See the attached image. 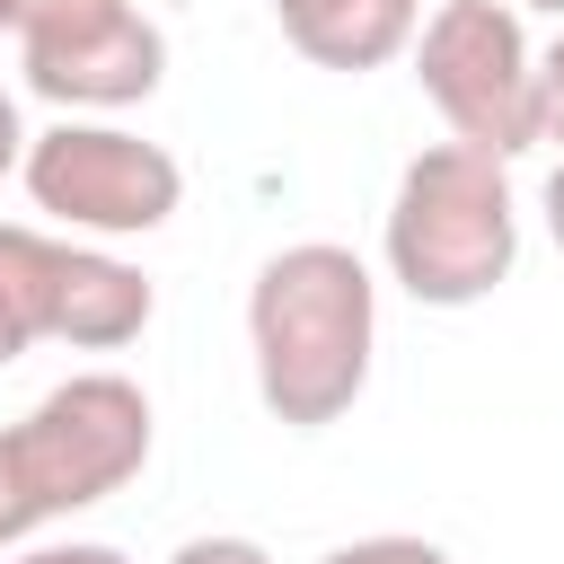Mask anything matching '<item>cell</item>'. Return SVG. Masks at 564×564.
Here are the masks:
<instances>
[{"instance_id":"cell-1","label":"cell","mask_w":564,"mask_h":564,"mask_svg":"<svg viewBox=\"0 0 564 564\" xmlns=\"http://www.w3.org/2000/svg\"><path fill=\"white\" fill-rule=\"evenodd\" d=\"M247 352H256V397L282 432H326L361 405L370 352H379V282L352 247L300 238L264 256L247 291Z\"/></svg>"},{"instance_id":"cell-2","label":"cell","mask_w":564,"mask_h":564,"mask_svg":"<svg viewBox=\"0 0 564 564\" xmlns=\"http://www.w3.org/2000/svg\"><path fill=\"white\" fill-rule=\"evenodd\" d=\"M520 264V194L511 159L476 141H432L405 159L388 194V273L423 308H476Z\"/></svg>"},{"instance_id":"cell-3","label":"cell","mask_w":564,"mask_h":564,"mask_svg":"<svg viewBox=\"0 0 564 564\" xmlns=\"http://www.w3.org/2000/svg\"><path fill=\"white\" fill-rule=\"evenodd\" d=\"M150 467V397L123 370H79L44 388L0 432V546H26L44 520L123 494Z\"/></svg>"},{"instance_id":"cell-4","label":"cell","mask_w":564,"mask_h":564,"mask_svg":"<svg viewBox=\"0 0 564 564\" xmlns=\"http://www.w3.org/2000/svg\"><path fill=\"white\" fill-rule=\"evenodd\" d=\"M414 79L441 106L449 141L520 159L538 141V53L511 0H441L414 26Z\"/></svg>"},{"instance_id":"cell-5","label":"cell","mask_w":564,"mask_h":564,"mask_svg":"<svg viewBox=\"0 0 564 564\" xmlns=\"http://www.w3.org/2000/svg\"><path fill=\"white\" fill-rule=\"evenodd\" d=\"M18 176H26L35 212H53L62 229H88V238H150L185 203V167L159 141L123 132V123H70V115L26 141Z\"/></svg>"},{"instance_id":"cell-6","label":"cell","mask_w":564,"mask_h":564,"mask_svg":"<svg viewBox=\"0 0 564 564\" xmlns=\"http://www.w3.org/2000/svg\"><path fill=\"white\" fill-rule=\"evenodd\" d=\"M0 308L18 317L26 344H70V352H123L159 291L141 282V264L106 256V247H79V238H44V229H18L0 220Z\"/></svg>"},{"instance_id":"cell-7","label":"cell","mask_w":564,"mask_h":564,"mask_svg":"<svg viewBox=\"0 0 564 564\" xmlns=\"http://www.w3.org/2000/svg\"><path fill=\"white\" fill-rule=\"evenodd\" d=\"M18 70L53 106H141L167 79V35L141 0H18Z\"/></svg>"},{"instance_id":"cell-8","label":"cell","mask_w":564,"mask_h":564,"mask_svg":"<svg viewBox=\"0 0 564 564\" xmlns=\"http://www.w3.org/2000/svg\"><path fill=\"white\" fill-rule=\"evenodd\" d=\"M291 53H308L317 70H379L397 53H414L423 0H273Z\"/></svg>"},{"instance_id":"cell-9","label":"cell","mask_w":564,"mask_h":564,"mask_svg":"<svg viewBox=\"0 0 564 564\" xmlns=\"http://www.w3.org/2000/svg\"><path fill=\"white\" fill-rule=\"evenodd\" d=\"M317 564H449V555H441L432 538H397V529H388V538H352V546H326Z\"/></svg>"},{"instance_id":"cell-10","label":"cell","mask_w":564,"mask_h":564,"mask_svg":"<svg viewBox=\"0 0 564 564\" xmlns=\"http://www.w3.org/2000/svg\"><path fill=\"white\" fill-rule=\"evenodd\" d=\"M538 141L564 150V35L538 53Z\"/></svg>"},{"instance_id":"cell-11","label":"cell","mask_w":564,"mask_h":564,"mask_svg":"<svg viewBox=\"0 0 564 564\" xmlns=\"http://www.w3.org/2000/svg\"><path fill=\"white\" fill-rule=\"evenodd\" d=\"M167 564H273V555H264L256 538H185Z\"/></svg>"},{"instance_id":"cell-12","label":"cell","mask_w":564,"mask_h":564,"mask_svg":"<svg viewBox=\"0 0 564 564\" xmlns=\"http://www.w3.org/2000/svg\"><path fill=\"white\" fill-rule=\"evenodd\" d=\"M18 564H132L123 546H97V538H70V546H26Z\"/></svg>"},{"instance_id":"cell-13","label":"cell","mask_w":564,"mask_h":564,"mask_svg":"<svg viewBox=\"0 0 564 564\" xmlns=\"http://www.w3.org/2000/svg\"><path fill=\"white\" fill-rule=\"evenodd\" d=\"M26 141H35V132L18 123V97L0 88V176H9V167H26Z\"/></svg>"},{"instance_id":"cell-14","label":"cell","mask_w":564,"mask_h":564,"mask_svg":"<svg viewBox=\"0 0 564 564\" xmlns=\"http://www.w3.org/2000/svg\"><path fill=\"white\" fill-rule=\"evenodd\" d=\"M546 238H555V256H564V159H555V176H546Z\"/></svg>"},{"instance_id":"cell-15","label":"cell","mask_w":564,"mask_h":564,"mask_svg":"<svg viewBox=\"0 0 564 564\" xmlns=\"http://www.w3.org/2000/svg\"><path fill=\"white\" fill-rule=\"evenodd\" d=\"M18 352H26V335H18V317H9V308H0V370H9V361H18Z\"/></svg>"},{"instance_id":"cell-16","label":"cell","mask_w":564,"mask_h":564,"mask_svg":"<svg viewBox=\"0 0 564 564\" xmlns=\"http://www.w3.org/2000/svg\"><path fill=\"white\" fill-rule=\"evenodd\" d=\"M0 35H18V0H0Z\"/></svg>"},{"instance_id":"cell-17","label":"cell","mask_w":564,"mask_h":564,"mask_svg":"<svg viewBox=\"0 0 564 564\" xmlns=\"http://www.w3.org/2000/svg\"><path fill=\"white\" fill-rule=\"evenodd\" d=\"M511 9H546V18H564V0H511Z\"/></svg>"}]
</instances>
